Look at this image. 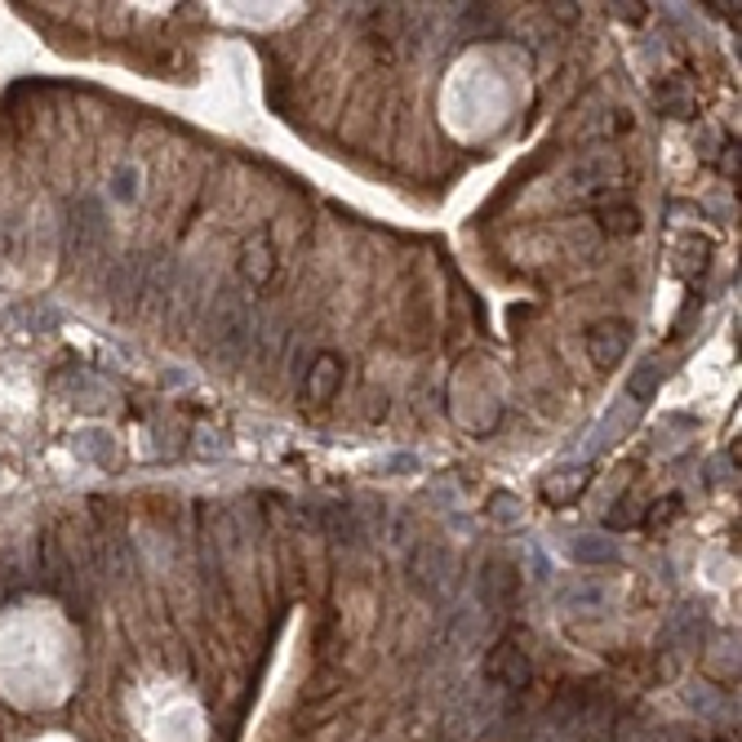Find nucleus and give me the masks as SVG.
I'll return each mask as SVG.
<instances>
[{"mask_svg": "<svg viewBox=\"0 0 742 742\" xmlns=\"http://www.w3.org/2000/svg\"><path fill=\"white\" fill-rule=\"evenodd\" d=\"M565 604H604V591L587 582L582 591H569V596H565Z\"/></svg>", "mask_w": 742, "mask_h": 742, "instance_id": "20", "label": "nucleus"}, {"mask_svg": "<svg viewBox=\"0 0 742 742\" xmlns=\"http://www.w3.org/2000/svg\"><path fill=\"white\" fill-rule=\"evenodd\" d=\"M614 14H619L623 23H645V19H649V5H614Z\"/></svg>", "mask_w": 742, "mask_h": 742, "instance_id": "22", "label": "nucleus"}, {"mask_svg": "<svg viewBox=\"0 0 742 742\" xmlns=\"http://www.w3.org/2000/svg\"><path fill=\"white\" fill-rule=\"evenodd\" d=\"M658 111H662V116H671V120H694L698 98L690 94V85H685L681 76H671V81H662V85H658Z\"/></svg>", "mask_w": 742, "mask_h": 742, "instance_id": "12", "label": "nucleus"}, {"mask_svg": "<svg viewBox=\"0 0 742 742\" xmlns=\"http://www.w3.org/2000/svg\"><path fill=\"white\" fill-rule=\"evenodd\" d=\"M658 382H662V365H658V361H645V365H640V369L627 378V400H632V404H645V400H653Z\"/></svg>", "mask_w": 742, "mask_h": 742, "instance_id": "15", "label": "nucleus"}, {"mask_svg": "<svg viewBox=\"0 0 742 742\" xmlns=\"http://www.w3.org/2000/svg\"><path fill=\"white\" fill-rule=\"evenodd\" d=\"M343 378H348V369H343V356H333V352H316V361L307 365L303 396H307L311 404H325V400H333V396L343 391Z\"/></svg>", "mask_w": 742, "mask_h": 742, "instance_id": "6", "label": "nucleus"}, {"mask_svg": "<svg viewBox=\"0 0 742 742\" xmlns=\"http://www.w3.org/2000/svg\"><path fill=\"white\" fill-rule=\"evenodd\" d=\"M316 520L325 525L329 538H339V543H365V525H361L356 507H343V503L339 507H320Z\"/></svg>", "mask_w": 742, "mask_h": 742, "instance_id": "10", "label": "nucleus"}, {"mask_svg": "<svg viewBox=\"0 0 742 742\" xmlns=\"http://www.w3.org/2000/svg\"><path fill=\"white\" fill-rule=\"evenodd\" d=\"M410 467H419V458H414V454H396V458H387V462H382V471H391V476H400V471H410Z\"/></svg>", "mask_w": 742, "mask_h": 742, "instance_id": "21", "label": "nucleus"}, {"mask_svg": "<svg viewBox=\"0 0 742 742\" xmlns=\"http://www.w3.org/2000/svg\"><path fill=\"white\" fill-rule=\"evenodd\" d=\"M240 276H245V285L249 290H262V285H272V276H276V245H272V236L267 232H254L245 245H240Z\"/></svg>", "mask_w": 742, "mask_h": 742, "instance_id": "5", "label": "nucleus"}, {"mask_svg": "<svg viewBox=\"0 0 742 742\" xmlns=\"http://www.w3.org/2000/svg\"><path fill=\"white\" fill-rule=\"evenodd\" d=\"M640 520H645V507H640L636 498H619L614 511L604 516V525H610V529H632V525H640Z\"/></svg>", "mask_w": 742, "mask_h": 742, "instance_id": "17", "label": "nucleus"}, {"mask_svg": "<svg viewBox=\"0 0 742 742\" xmlns=\"http://www.w3.org/2000/svg\"><path fill=\"white\" fill-rule=\"evenodd\" d=\"M582 485H587V471H582V467H565V471H556V476L543 485V498L556 503V507H565V503H574V498L582 494Z\"/></svg>", "mask_w": 742, "mask_h": 742, "instance_id": "14", "label": "nucleus"}, {"mask_svg": "<svg viewBox=\"0 0 742 742\" xmlns=\"http://www.w3.org/2000/svg\"><path fill=\"white\" fill-rule=\"evenodd\" d=\"M490 520L503 525V529L520 525V503H516L511 494H494V498H490Z\"/></svg>", "mask_w": 742, "mask_h": 742, "instance_id": "18", "label": "nucleus"}, {"mask_svg": "<svg viewBox=\"0 0 742 742\" xmlns=\"http://www.w3.org/2000/svg\"><path fill=\"white\" fill-rule=\"evenodd\" d=\"M200 329H205V343L219 361L236 365L254 352V339H258V316L249 311L245 298H236L232 290H219L200 316Z\"/></svg>", "mask_w": 742, "mask_h": 742, "instance_id": "1", "label": "nucleus"}, {"mask_svg": "<svg viewBox=\"0 0 742 742\" xmlns=\"http://www.w3.org/2000/svg\"><path fill=\"white\" fill-rule=\"evenodd\" d=\"M120 200H133V196H139V169H116V187H111Z\"/></svg>", "mask_w": 742, "mask_h": 742, "instance_id": "19", "label": "nucleus"}, {"mask_svg": "<svg viewBox=\"0 0 742 742\" xmlns=\"http://www.w3.org/2000/svg\"><path fill=\"white\" fill-rule=\"evenodd\" d=\"M40 569H45V578L54 587H72L76 582V569H72V561H67V547L58 543V538H45L40 543Z\"/></svg>", "mask_w": 742, "mask_h": 742, "instance_id": "13", "label": "nucleus"}, {"mask_svg": "<svg viewBox=\"0 0 742 742\" xmlns=\"http://www.w3.org/2000/svg\"><path fill=\"white\" fill-rule=\"evenodd\" d=\"M569 556L578 565H619V543L610 533H578L569 543Z\"/></svg>", "mask_w": 742, "mask_h": 742, "instance_id": "11", "label": "nucleus"}, {"mask_svg": "<svg viewBox=\"0 0 742 742\" xmlns=\"http://www.w3.org/2000/svg\"><path fill=\"white\" fill-rule=\"evenodd\" d=\"M485 681L498 690H525L533 681V658L516 636H503L485 658Z\"/></svg>", "mask_w": 742, "mask_h": 742, "instance_id": "3", "label": "nucleus"}, {"mask_svg": "<svg viewBox=\"0 0 742 742\" xmlns=\"http://www.w3.org/2000/svg\"><path fill=\"white\" fill-rule=\"evenodd\" d=\"M707 258H711V245L707 240H698V236H685L681 240V276H694V272H703L707 267Z\"/></svg>", "mask_w": 742, "mask_h": 742, "instance_id": "16", "label": "nucleus"}, {"mask_svg": "<svg viewBox=\"0 0 742 742\" xmlns=\"http://www.w3.org/2000/svg\"><path fill=\"white\" fill-rule=\"evenodd\" d=\"M716 742H729V738H716Z\"/></svg>", "mask_w": 742, "mask_h": 742, "instance_id": "23", "label": "nucleus"}, {"mask_svg": "<svg viewBox=\"0 0 742 742\" xmlns=\"http://www.w3.org/2000/svg\"><path fill=\"white\" fill-rule=\"evenodd\" d=\"M596 223H600L604 236H636L640 232V210L627 205V200H600Z\"/></svg>", "mask_w": 742, "mask_h": 742, "instance_id": "9", "label": "nucleus"}, {"mask_svg": "<svg viewBox=\"0 0 742 742\" xmlns=\"http://www.w3.org/2000/svg\"><path fill=\"white\" fill-rule=\"evenodd\" d=\"M627 348H632V320L610 316V320H596L587 329V356H591L596 369H614L627 356Z\"/></svg>", "mask_w": 742, "mask_h": 742, "instance_id": "4", "label": "nucleus"}, {"mask_svg": "<svg viewBox=\"0 0 742 742\" xmlns=\"http://www.w3.org/2000/svg\"><path fill=\"white\" fill-rule=\"evenodd\" d=\"M516 587H520L516 565H507V561H490V565L481 569V600H485V604H494V610H503V604L516 596Z\"/></svg>", "mask_w": 742, "mask_h": 742, "instance_id": "8", "label": "nucleus"}, {"mask_svg": "<svg viewBox=\"0 0 742 742\" xmlns=\"http://www.w3.org/2000/svg\"><path fill=\"white\" fill-rule=\"evenodd\" d=\"M449 569H454V556H449L445 547H436V543H423V547L410 556V578H414L423 591H436V587L449 578Z\"/></svg>", "mask_w": 742, "mask_h": 742, "instance_id": "7", "label": "nucleus"}, {"mask_svg": "<svg viewBox=\"0 0 742 742\" xmlns=\"http://www.w3.org/2000/svg\"><path fill=\"white\" fill-rule=\"evenodd\" d=\"M103 240H107L103 205H94L90 196L67 200V210H62V249H67V258H90L94 249H103Z\"/></svg>", "mask_w": 742, "mask_h": 742, "instance_id": "2", "label": "nucleus"}]
</instances>
